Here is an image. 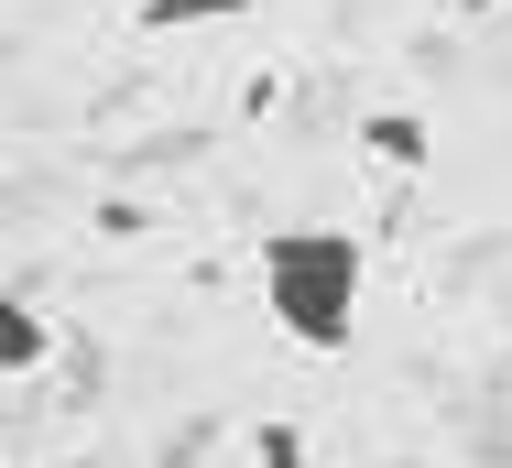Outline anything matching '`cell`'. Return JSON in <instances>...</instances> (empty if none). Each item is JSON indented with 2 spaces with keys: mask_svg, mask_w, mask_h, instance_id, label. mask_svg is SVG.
Segmentation results:
<instances>
[{
  "mask_svg": "<svg viewBox=\"0 0 512 468\" xmlns=\"http://www.w3.org/2000/svg\"><path fill=\"white\" fill-rule=\"evenodd\" d=\"M262 305L295 349H349L360 327V240L349 229H273L262 240Z\"/></svg>",
  "mask_w": 512,
  "mask_h": 468,
  "instance_id": "cell-1",
  "label": "cell"
},
{
  "mask_svg": "<svg viewBox=\"0 0 512 468\" xmlns=\"http://www.w3.org/2000/svg\"><path fill=\"white\" fill-rule=\"evenodd\" d=\"M360 153L393 164V175H414V164H425V120H414V109H371V120H360Z\"/></svg>",
  "mask_w": 512,
  "mask_h": 468,
  "instance_id": "cell-2",
  "label": "cell"
},
{
  "mask_svg": "<svg viewBox=\"0 0 512 468\" xmlns=\"http://www.w3.org/2000/svg\"><path fill=\"white\" fill-rule=\"evenodd\" d=\"M44 360H55V327L22 294H0V371H44Z\"/></svg>",
  "mask_w": 512,
  "mask_h": 468,
  "instance_id": "cell-3",
  "label": "cell"
},
{
  "mask_svg": "<svg viewBox=\"0 0 512 468\" xmlns=\"http://www.w3.org/2000/svg\"><path fill=\"white\" fill-rule=\"evenodd\" d=\"M262 0H142V33H207V22H251Z\"/></svg>",
  "mask_w": 512,
  "mask_h": 468,
  "instance_id": "cell-4",
  "label": "cell"
},
{
  "mask_svg": "<svg viewBox=\"0 0 512 468\" xmlns=\"http://www.w3.org/2000/svg\"><path fill=\"white\" fill-rule=\"evenodd\" d=\"M262 468H306V436L295 425H262Z\"/></svg>",
  "mask_w": 512,
  "mask_h": 468,
  "instance_id": "cell-5",
  "label": "cell"
},
{
  "mask_svg": "<svg viewBox=\"0 0 512 468\" xmlns=\"http://www.w3.org/2000/svg\"><path fill=\"white\" fill-rule=\"evenodd\" d=\"M447 11H469V22H491V11H502V0H447Z\"/></svg>",
  "mask_w": 512,
  "mask_h": 468,
  "instance_id": "cell-6",
  "label": "cell"
}]
</instances>
